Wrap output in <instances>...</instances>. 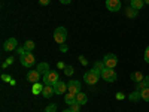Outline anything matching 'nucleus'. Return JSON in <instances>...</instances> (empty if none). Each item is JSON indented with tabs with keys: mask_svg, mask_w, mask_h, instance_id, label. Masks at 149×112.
Wrapping results in <instances>:
<instances>
[{
	"mask_svg": "<svg viewBox=\"0 0 149 112\" xmlns=\"http://www.w3.org/2000/svg\"><path fill=\"white\" fill-rule=\"evenodd\" d=\"M100 78H102V75L98 73V72H95L94 69L85 72V75H84V81L88 84V85H95L98 81H100Z\"/></svg>",
	"mask_w": 149,
	"mask_h": 112,
	"instance_id": "1",
	"label": "nucleus"
},
{
	"mask_svg": "<svg viewBox=\"0 0 149 112\" xmlns=\"http://www.w3.org/2000/svg\"><path fill=\"white\" fill-rule=\"evenodd\" d=\"M67 39V29L66 27H57L54 32V41L60 45H63Z\"/></svg>",
	"mask_w": 149,
	"mask_h": 112,
	"instance_id": "2",
	"label": "nucleus"
},
{
	"mask_svg": "<svg viewBox=\"0 0 149 112\" xmlns=\"http://www.w3.org/2000/svg\"><path fill=\"white\" fill-rule=\"evenodd\" d=\"M58 81H60V76H58V72L55 70H49L46 75H43V82L46 85H55Z\"/></svg>",
	"mask_w": 149,
	"mask_h": 112,
	"instance_id": "3",
	"label": "nucleus"
},
{
	"mask_svg": "<svg viewBox=\"0 0 149 112\" xmlns=\"http://www.w3.org/2000/svg\"><path fill=\"white\" fill-rule=\"evenodd\" d=\"M102 61L104 63V67L113 69V67H116V64H118V57H116L115 54L109 52V54H106V55H104V58H103Z\"/></svg>",
	"mask_w": 149,
	"mask_h": 112,
	"instance_id": "4",
	"label": "nucleus"
},
{
	"mask_svg": "<svg viewBox=\"0 0 149 112\" xmlns=\"http://www.w3.org/2000/svg\"><path fill=\"white\" fill-rule=\"evenodd\" d=\"M19 60H21V64L24 67H33V64L36 63V57L33 55V52L24 54L22 57H19Z\"/></svg>",
	"mask_w": 149,
	"mask_h": 112,
	"instance_id": "5",
	"label": "nucleus"
},
{
	"mask_svg": "<svg viewBox=\"0 0 149 112\" xmlns=\"http://www.w3.org/2000/svg\"><path fill=\"white\" fill-rule=\"evenodd\" d=\"M102 78L107 82H115L116 81V72L113 69H109V67H104L103 72H102Z\"/></svg>",
	"mask_w": 149,
	"mask_h": 112,
	"instance_id": "6",
	"label": "nucleus"
},
{
	"mask_svg": "<svg viewBox=\"0 0 149 112\" xmlns=\"http://www.w3.org/2000/svg\"><path fill=\"white\" fill-rule=\"evenodd\" d=\"M17 48H18V41L15 39V37H9V39L3 43V51H6V52L15 51Z\"/></svg>",
	"mask_w": 149,
	"mask_h": 112,
	"instance_id": "7",
	"label": "nucleus"
},
{
	"mask_svg": "<svg viewBox=\"0 0 149 112\" xmlns=\"http://www.w3.org/2000/svg\"><path fill=\"white\" fill-rule=\"evenodd\" d=\"M106 8H107V10H110V12H118V10L122 8L121 0H106Z\"/></svg>",
	"mask_w": 149,
	"mask_h": 112,
	"instance_id": "8",
	"label": "nucleus"
},
{
	"mask_svg": "<svg viewBox=\"0 0 149 112\" xmlns=\"http://www.w3.org/2000/svg\"><path fill=\"white\" fill-rule=\"evenodd\" d=\"M27 81L31 82V84H36V82L40 81V73L37 72V69H33V70L27 72Z\"/></svg>",
	"mask_w": 149,
	"mask_h": 112,
	"instance_id": "9",
	"label": "nucleus"
},
{
	"mask_svg": "<svg viewBox=\"0 0 149 112\" xmlns=\"http://www.w3.org/2000/svg\"><path fill=\"white\" fill-rule=\"evenodd\" d=\"M67 90L69 93H73V94L81 93V81H70L67 85Z\"/></svg>",
	"mask_w": 149,
	"mask_h": 112,
	"instance_id": "10",
	"label": "nucleus"
},
{
	"mask_svg": "<svg viewBox=\"0 0 149 112\" xmlns=\"http://www.w3.org/2000/svg\"><path fill=\"white\" fill-rule=\"evenodd\" d=\"M54 91H55V94H64V93H67V84L63 82V81H58L54 85Z\"/></svg>",
	"mask_w": 149,
	"mask_h": 112,
	"instance_id": "11",
	"label": "nucleus"
},
{
	"mask_svg": "<svg viewBox=\"0 0 149 112\" xmlns=\"http://www.w3.org/2000/svg\"><path fill=\"white\" fill-rule=\"evenodd\" d=\"M54 94H55V91H54V85H46V84H45L43 91H42V96H43L45 99H51Z\"/></svg>",
	"mask_w": 149,
	"mask_h": 112,
	"instance_id": "12",
	"label": "nucleus"
},
{
	"mask_svg": "<svg viewBox=\"0 0 149 112\" xmlns=\"http://www.w3.org/2000/svg\"><path fill=\"white\" fill-rule=\"evenodd\" d=\"M130 78H131V81H134L136 84H139V82H142V81L145 79V75L140 73V72H133V73L130 75Z\"/></svg>",
	"mask_w": 149,
	"mask_h": 112,
	"instance_id": "13",
	"label": "nucleus"
},
{
	"mask_svg": "<svg viewBox=\"0 0 149 112\" xmlns=\"http://www.w3.org/2000/svg\"><path fill=\"white\" fill-rule=\"evenodd\" d=\"M124 12H125V17H128V18H136V17H137V14H139V10L137 9H134V8H125V10H124Z\"/></svg>",
	"mask_w": 149,
	"mask_h": 112,
	"instance_id": "14",
	"label": "nucleus"
},
{
	"mask_svg": "<svg viewBox=\"0 0 149 112\" xmlns=\"http://www.w3.org/2000/svg\"><path fill=\"white\" fill-rule=\"evenodd\" d=\"M49 70H51V69H49L48 63H39V64H37V72H39L40 75H46Z\"/></svg>",
	"mask_w": 149,
	"mask_h": 112,
	"instance_id": "15",
	"label": "nucleus"
},
{
	"mask_svg": "<svg viewBox=\"0 0 149 112\" xmlns=\"http://www.w3.org/2000/svg\"><path fill=\"white\" fill-rule=\"evenodd\" d=\"M130 6L134 8V9H137V10H140V9H143L145 2H143V0H130Z\"/></svg>",
	"mask_w": 149,
	"mask_h": 112,
	"instance_id": "16",
	"label": "nucleus"
},
{
	"mask_svg": "<svg viewBox=\"0 0 149 112\" xmlns=\"http://www.w3.org/2000/svg\"><path fill=\"white\" fill-rule=\"evenodd\" d=\"M76 102H78L79 105H85L86 102H88V96H86L85 93H82V91L78 93V94H76Z\"/></svg>",
	"mask_w": 149,
	"mask_h": 112,
	"instance_id": "17",
	"label": "nucleus"
},
{
	"mask_svg": "<svg viewBox=\"0 0 149 112\" xmlns=\"http://www.w3.org/2000/svg\"><path fill=\"white\" fill-rule=\"evenodd\" d=\"M43 87H45V84H40V82L33 84V90H31V93H33V94H39V93H42V91H43Z\"/></svg>",
	"mask_w": 149,
	"mask_h": 112,
	"instance_id": "18",
	"label": "nucleus"
},
{
	"mask_svg": "<svg viewBox=\"0 0 149 112\" xmlns=\"http://www.w3.org/2000/svg\"><path fill=\"white\" fill-rule=\"evenodd\" d=\"M140 99H142V94H140L139 90H136L134 93H131V94L128 96V100H131V102H139Z\"/></svg>",
	"mask_w": 149,
	"mask_h": 112,
	"instance_id": "19",
	"label": "nucleus"
},
{
	"mask_svg": "<svg viewBox=\"0 0 149 112\" xmlns=\"http://www.w3.org/2000/svg\"><path fill=\"white\" fill-rule=\"evenodd\" d=\"M93 69L102 75V72H103V69H104V63H103V61H95L94 66H93Z\"/></svg>",
	"mask_w": 149,
	"mask_h": 112,
	"instance_id": "20",
	"label": "nucleus"
},
{
	"mask_svg": "<svg viewBox=\"0 0 149 112\" xmlns=\"http://www.w3.org/2000/svg\"><path fill=\"white\" fill-rule=\"evenodd\" d=\"M64 100H66L67 105H70V103H73V102H76V94H73V93H66Z\"/></svg>",
	"mask_w": 149,
	"mask_h": 112,
	"instance_id": "21",
	"label": "nucleus"
},
{
	"mask_svg": "<svg viewBox=\"0 0 149 112\" xmlns=\"http://www.w3.org/2000/svg\"><path fill=\"white\" fill-rule=\"evenodd\" d=\"M22 46L26 48V51H27V52H33V49H34V46H36V45H34V42H33V41H26V43H24Z\"/></svg>",
	"mask_w": 149,
	"mask_h": 112,
	"instance_id": "22",
	"label": "nucleus"
},
{
	"mask_svg": "<svg viewBox=\"0 0 149 112\" xmlns=\"http://www.w3.org/2000/svg\"><path fill=\"white\" fill-rule=\"evenodd\" d=\"M69 109H70L72 112H79V111H81V105H79L78 102H73V103L69 105Z\"/></svg>",
	"mask_w": 149,
	"mask_h": 112,
	"instance_id": "23",
	"label": "nucleus"
},
{
	"mask_svg": "<svg viewBox=\"0 0 149 112\" xmlns=\"http://www.w3.org/2000/svg\"><path fill=\"white\" fill-rule=\"evenodd\" d=\"M140 94H142V100H145V102H149V88H145V90H142V91H140Z\"/></svg>",
	"mask_w": 149,
	"mask_h": 112,
	"instance_id": "24",
	"label": "nucleus"
},
{
	"mask_svg": "<svg viewBox=\"0 0 149 112\" xmlns=\"http://www.w3.org/2000/svg\"><path fill=\"white\" fill-rule=\"evenodd\" d=\"M45 112H57V103H51L45 108Z\"/></svg>",
	"mask_w": 149,
	"mask_h": 112,
	"instance_id": "25",
	"label": "nucleus"
},
{
	"mask_svg": "<svg viewBox=\"0 0 149 112\" xmlns=\"http://www.w3.org/2000/svg\"><path fill=\"white\" fill-rule=\"evenodd\" d=\"M73 72H74V70H73L72 66H66V67H64V75H66V76H70V75H73Z\"/></svg>",
	"mask_w": 149,
	"mask_h": 112,
	"instance_id": "26",
	"label": "nucleus"
},
{
	"mask_svg": "<svg viewBox=\"0 0 149 112\" xmlns=\"http://www.w3.org/2000/svg\"><path fill=\"white\" fill-rule=\"evenodd\" d=\"M15 51L18 52V55H19V57H22L24 54H27V51H26V48H24V46H18V48L15 49Z\"/></svg>",
	"mask_w": 149,
	"mask_h": 112,
	"instance_id": "27",
	"label": "nucleus"
},
{
	"mask_svg": "<svg viewBox=\"0 0 149 112\" xmlns=\"http://www.w3.org/2000/svg\"><path fill=\"white\" fill-rule=\"evenodd\" d=\"M145 61H146V63H149V45L145 49Z\"/></svg>",
	"mask_w": 149,
	"mask_h": 112,
	"instance_id": "28",
	"label": "nucleus"
},
{
	"mask_svg": "<svg viewBox=\"0 0 149 112\" xmlns=\"http://www.w3.org/2000/svg\"><path fill=\"white\" fill-rule=\"evenodd\" d=\"M143 85H145V88H149V76H145V79L142 81Z\"/></svg>",
	"mask_w": 149,
	"mask_h": 112,
	"instance_id": "29",
	"label": "nucleus"
},
{
	"mask_svg": "<svg viewBox=\"0 0 149 112\" xmlns=\"http://www.w3.org/2000/svg\"><path fill=\"white\" fill-rule=\"evenodd\" d=\"M2 79H5L6 82H10V84H14V81L10 79V76H8V75H2Z\"/></svg>",
	"mask_w": 149,
	"mask_h": 112,
	"instance_id": "30",
	"label": "nucleus"
},
{
	"mask_svg": "<svg viewBox=\"0 0 149 112\" xmlns=\"http://www.w3.org/2000/svg\"><path fill=\"white\" fill-rule=\"evenodd\" d=\"M12 63H14V58H12V57H10V58H8V60H6V63H3V69H5L8 64H12Z\"/></svg>",
	"mask_w": 149,
	"mask_h": 112,
	"instance_id": "31",
	"label": "nucleus"
},
{
	"mask_svg": "<svg viewBox=\"0 0 149 112\" xmlns=\"http://www.w3.org/2000/svg\"><path fill=\"white\" fill-rule=\"evenodd\" d=\"M49 2H51V0H39V3H40L42 6H46V5H49Z\"/></svg>",
	"mask_w": 149,
	"mask_h": 112,
	"instance_id": "32",
	"label": "nucleus"
},
{
	"mask_svg": "<svg viewBox=\"0 0 149 112\" xmlns=\"http://www.w3.org/2000/svg\"><path fill=\"white\" fill-rule=\"evenodd\" d=\"M79 61H81V63H82V64H84V66H86V64H88V61H86V60H85V58H84V57H82V55H81V57H79Z\"/></svg>",
	"mask_w": 149,
	"mask_h": 112,
	"instance_id": "33",
	"label": "nucleus"
},
{
	"mask_svg": "<svg viewBox=\"0 0 149 112\" xmlns=\"http://www.w3.org/2000/svg\"><path fill=\"white\" fill-rule=\"evenodd\" d=\"M72 2V0H60V3H63V5H69Z\"/></svg>",
	"mask_w": 149,
	"mask_h": 112,
	"instance_id": "34",
	"label": "nucleus"
},
{
	"mask_svg": "<svg viewBox=\"0 0 149 112\" xmlns=\"http://www.w3.org/2000/svg\"><path fill=\"white\" fill-rule=\"evenodd\" d=\"M116 97L119 99V100H122V99H124V97H125V96H124L122 93H118V94H116Z\"/></svg>",
	"mask_w": 149,
	"mask_h": 112,
	"instance_id": "35",
	"label": "nucleus"
},
{
	"mask_svg": "<svg viewBox=\"0 0 149 112\" xmlns=\"http://www.w3.org/2000/svg\"><path fill=\"white\" fill-rule=\"evenodd\" d=\"M143 2H145V5H149V0H143Z\"/></svg>",
	"mask_w": 149,
	"mask_h": 112,
	"instance_id": "36",
	"label": "nucleus"
},
{
	"mask_svg": "<svg viewBox=\"0 0 149 112\" xmlns=\"http://www.w3.org/2000/svg\"><path fill=\"white\" fill-rule=\"evenodd\" d=\"M63 112H72V111H70V109H64Z\"/></svg>",
	"mask_w": 149,
	"mask_h": 112,
	"instance_id": "37",
	"label": "nucleus"
},
{
	"mask_svg": "<svg viewBox=\"0 0 149 112\" xmlns=\"http://www.w3.org/2000/svg\"><path fill=\"white\" fill-rule=\"evenodd\" d=\"M121 2H122V0H121Z\"/></svg>",
	"mask_w": 149,
	"mask_h": 112,
	"instance_id": "38",
	"label": "nucleus"
}]
</instances>
